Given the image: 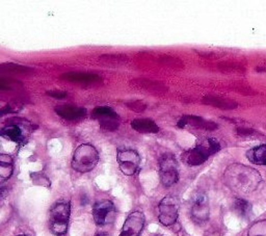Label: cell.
<instances>
[{"mask_svg":"<svg viewBox=\"0 0 266 236\" xmlns=\"http://www.w3.org/2000/svg\"><path fill=\"white\" fill-rule=\"evenodd\" d=\"M224 180L227 186L236 194L247 195L253 193L262 182V177L257 170L241 163H233L226 169Z\"/></svg>","mask_w":266,"mask_h":236,"instance_id":"1","label":"cell"},{"mask_svg":"<svg viewBox=\"0 0 266 236\" xmlns=\"http://www.w3.org/2000/svg\"><path fill=\"white\" fill-rule=\"evenodd\" d=\"M220 143L214 138H207L197 144L193 149H189L182 153L181 159L187 165H200L207 159L220 150Z\"/></svg>","mask_w":266,"mask_h":236,"instance_id":"2","label":"cell"},{"mask_svg":"<svg viewBox=\"0 0 266 236\" xmlns=\"http://www.w3.org/2000/svg\"><path fill=\"white\" fill-rule=\"evenodd\" d=\"M99 162L97 149L89 144H82L75 150L72 158V167L79 173H89L95 169Z\"/></svg>","mask_w":266,"mask_h":236,"instance_id":"3","label":"cell"},{"mask_svg":"<svg viewBox=\"0 0 266 236\" xmlns=\"http://www.w3.org/2000/svg\"><path fill=\"white\" fill-rule=\"evenodd\" d=\"M71 207L67 201H59L50 209L49 228L50 231L56 236H63L67 233L69 225Z\"/></svg>","mask_w":266,"mask_h":236,"instance_id":"4","label":"cell"},{"mask_svg":"<svg viewBox=\"0 0 266 236\" xmlns=\"http://www.w3.org/2000/svg\"><path fill=\"white\" fill-rule=\"evenodd\" d=\"M1 130V136L17 144H24L30 132L33 131V125L26 120L12 119Z\"/></svg>","mask_w":266,"mask_h":236,"instance_id":"5","label":"cell"},{"mask_svg":"<svg viewBox=\"0 0 266 236\" xmlns=\"http://www.w3.org/2000/svg\"><path fill=\"white\" fill-rule=\"evenodd\" d=\"M159 175L162 184L170 187L177 183L179 179V167L177 159L172 153H164L159 158Z\"/></svg>","mask_w":266,"mask_h":236,"instance_id":"6","label":"cell"},{"mask_svg":"<svg viewBox=\"0 0 266 236\" xmlns=\"http://www.w3.org/2000/svg\"><path fill=\"white\" fill-rule=\"evenodd\" d=\"M179 200L174 196H166L158 205V219L163 226H172L177 222Z\"/></svg>","mask_w":266,"mask_h":236,"instance_id":"7","label":"cell"},{"mask_svg":"<svg viewBox=\"0 0 266 236\" xmlns=\"http://www.w3.org/2000/svg\"><path fill=\"white\" fill-rule=\"evenodd\" d=\"M117 159L121 172L126 176H133L139 171L141 165V156L132 149H122L118 151Z\"/></svg>","mask_w":266,"mask_h":236,"instance_id":"8","label":"cell"},{"mask_svg":"<svg viewBox=\"0 0 266 236\" xmlns=\"http://www.w3.org/2000/svg\"><path fill=\"white\" fill-rule=\"evenodd\" d=\"M191 216L194 222L202 224L209 218V200L207 195L201 190L194 194L191 206Z\"/></svg>","mask_w":266,"mask_h":236,"instance_id":"9","label":"cell"},{"mask_svg":"<svg viewBox=\"0 0 266 236\" xmlns=\"http://www.w3.org/2000/svg\"><path fill=\"white\" fill-rule=\"evenodd\" d=\"M116 207L109 200L97 201L93 207V217L98 226L111 224L116 218Z\"/></svg>","mask_w":266,"mask_h":236,"instance_id":"10","label":"cell"},{"mask_svg":"<svg viewBox=\"0 0 266 236\" xmlns=\"http://www.w3.org/2000/svg\"><path fill=\"white\" fill-rule=\"evenodd\" d=\"M145 222L146 218L142 211H133L125 220L120 236H140Z\"/></svg>","mask_w":266,"mask_h":236,"instance_id":"11","label":"cell"},{"mask_svg":"<svg viewBox=\"0 0 266 236\" xmlns=\"http://www.w3.org/2000/svg\"><path fill=\"white\" fill-rule=\"evenodd\" d=\"M57 116L62 117L65 120L76 121L85 118L87 116V109L78 106L70 105V104H62L58 105L54 109Z\"/></svg>","mask_w":266,"mask_h":236,"instance_id":"12","label":"cell"},{"mask_svg":"<svg viewBox=\"0 0 266 236\" xmlns=\"http://www.w3.org/2000/svg\"><path fill=\"white\" fill-rule=\"evenodd\" d=\"M178 126L182 128L186 126H192L195 128L205 129V130H214V129L217 128V124L213 123V122L206 121L203 118L195 116H184L179 121Z\"/></svg>","mask_w":266,"mask_h":236,"instance_id":"13","label":"cell"},{"mask_svg":"<svg viewBox=\"0 0 266 236\" xmlns=\"http://www.w3.org/2000/svg\"><path fill=\"white\" fill-rule=\"evenodd\" d=\"M131 127L133 130L140 133H157L159 131V127L153 120L151 119H135L131 122Z\"/></svg>","mask_w":266,"mask_h":236,"instance_id":"14","label":"cell"},{"mask_svg":"<svg viewBox=\"0 0 266 236\" xmlns=\"http://www.w3.org/2000/svg\"><path fill=\"white\" fill-rule=\"evenodd\" d=\"M203 103L210 105V106H213V108H217L220 109H227V110L234 109L238 106V104L236 102L233 101V100H230V99L218 97V96H211V95L205 96L203 99Z\"/></svg>","mask_w":266,"mask_h":236,"instance_id":"15","label":"cell"},{"mask_svg":"<svg viewBox=\"0 0 266 236\" xmlns=\"http://www.w3.org/2000/svg\"><path fill=\"white\" fill-rule=\"evenodd\" d=\"M62 77L68 81L80 82V83H93V82H98L101 80L100 76H98L96 74L80 73V72L67 73V74H64Z\"/></svg>","mask_w":266,"mask_h":236,"instance_id":"16","label":"cell"},{"mask_svg":"<svg viewBox=\"0 0 266 236\" xmlns=\"http://www.w3.org/2000/svg\"><path fill=\"white\" fill-rule=\"evenodd\" d=\"M247 158L257 165H266V145L254 147L247 152Z\"/></svg>","mask_w":266,"mask_h":236,"instance_id":"17","label":"cell"},{"mask_svg":"<svg viewBox=\"0 0 266 236\" xmlns=\"http://www.w3.org/2000/svg\"><path fill=\"white\" fill-rule=\"evenodd\" d=\"M14 171V162L13 158L7 154L0 155V179L1 181H5L9 179Z\"/></svg>","mask_w":266,"mask_h":236,"instance_id":"18","label":"cell"},{"mask_svg":"<svg viewBox=\"0 0 266 236\" xmlns=\"http://www.w3.org/2000/svg\"><path fill=\"white\" fill-rule=\"evenodd\" d=\"M92 115L95 119L99 120V122L112 119H120L118 113L111 108H108V106H98V108H96L93 110Z\"/></svg>","mask_w":266,"mask_h":236,"instance_id":"19","label":"cell"},{"mask_svg":"<svg viewBox=\"0 0 266 236\" xmlns=\"http://www.w3.org/2000/svg\"><path fill=\"white\" fill-rule=\"evenodd\" d=\"M234 208L238 215L242 218H248L252 215V205L248 201L242 199H236L234 202Z\"/></svg>","mask_w":266,"mask_h":236,"instance_id":"20","label":"cell"},{"mask_svg":"<svg viewBox=\"0 0 266 236\" xmlns=\"http://www.w3.org/2000/svg\"><path fill=\"white\" fill-rule=\"evenodd\" d=\"M248 236H266V219L258 220L250 226Z\"/></svg>","mask_w":266,"mask_h":236,"instance_id":"21","label":"cell"},{"mask_svg":"<svg viewBox=\"0 0 266 236\" xmlns=\"http://www.w3.org/2000/svg\"><path fill=\"white\" fill-rule=\"evenodd\" d=\"M33 179V182L36 185H42L45 187H49L50 186V181L49 179L45 176V175L41 174V173H34L30 175Z\"/></svg>","mask_w":266,"mask_h":236,"instance_id":"22","label":"cell"},{"mask_svg":"<svg viewBox=\"0 0 266 236\" xmlns=\"http://www.w3.org/2000/svg\"><path fill=\"white\" fill-rule=\"evenodd\" d=\"M100 126L104 129V130L108 131H115L119 127V119H112V120H106V121H100Z\"/></svg>","mask_w":266,"mask_h":236,"instance_id":"23","label":"cell"},{"mask_svg":"<svg viewBox=\"0 0 266 236\" xmlns=\"http://www.w3.org/2000/svg\"><path fill=\"white\" fill-rule=\"evenodd\" d=\"M142 88H145L147 90H155V91H159V88H162V89H165L161 83H158V82H154L152 80H146V79H141V80H138Z\"/></svg>","mask_w":266,"mask_h":236,"instance_id":"24","label":"cell"},{"mask_svg":"<svg viewBox=\"0 0 266 236\" xmlns=\"http://www.w3.org/2000/svg\"><path fill=\"white\" fill-rule=\"evenodd\" d=\"M127 106L129 109L134 110V111H143L146 109V104L143 102H141V101L130 102V103L127 104Z\"/></svg>","mask_w":266,"mask_h":236,"instance_id":"25","label":"cell"},{"mask_svg":"<svg viewBox=\"0 0 266 236\" xmlns=\"http://www.w3.org/2000/svg\"><path fill=\"white\" fill-rule=\"evenodd\" d=\"M47 95L56 98V99H62L65 98L67 96L66 92H57V91H52V92H47Z\"/></svg>","mask_w":266,"mask_h":236,"instance_id":"26","label":"cell"},{"mask_svg":"<svg viewBox=\"0 0 266 236\" xmlns=\"http://www.w3.org/2000/svg\"><path fill=\"white\" fill-rule=\"evenodd\" d=\"M237 132L240 133V134H253L255 133V130H253V129H245V128H238L237 129Z\"/></svg>","mask_w":266,"mask_h":236,"instance_id":"27","label":"cell"},{"mask_svg":"<svg viewBox=\"0 0 266 236\" xmlns=\"http://www.w3.org/2000/svg\"><path fill=\"white\" fill-rule=\"evenodd\" d=\"M96 236H110L108 233H104V232H102V233H98Z\"/></svg>","mask_w":266,"mask_h":236,"instance_id":"28","label":"cell"},{"mask_svg":"<svg viewBox=\"0 0 266 236\" xmlns=\"http://www.w3.org/2000/svg\"><path fill=\"white\" fill-rule=\"evenodd\" d=\"M19 236H26V235H19Z\"/></svg>","mask_w":266,"mask_h":236,"instance_id":"29","label":"cell"}]
</instances>
